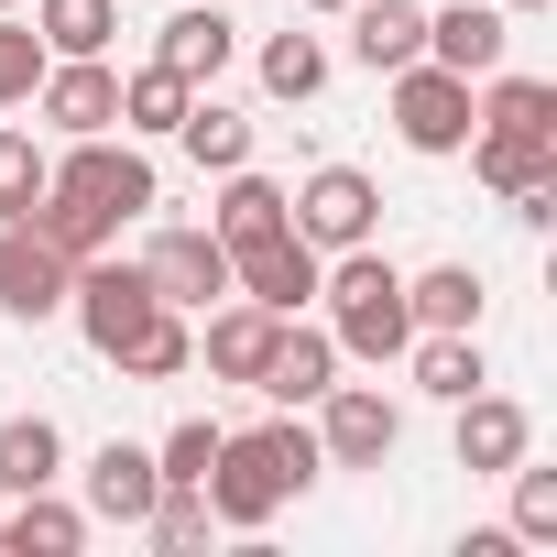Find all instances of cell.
Here are the masks:
<instances>
[{
    "instance_id": "6da1fadb",
    "label": "cell",
    "mask_w": 557,
    "mask_h": 557,
    "mask_svg": "<svg viewBox=\"0 0 557 557\" xmlns=\"http://www.w3.org/2000/svg\"><path fill=\"white\" fill-rule=\"evenodd\" d=\"M318 470H329V459H318V426H296V405H285V416L240 426V437L219 426V459H208V481H197V492H208V513H219V524L262 535L273 513H285V503L318 481Z\"/></svg>"
},
{
    "instance_id": "7a4b0ae2",
    "label": "cell",
    "mask_w": 557,
    "mask_h": 557,
    "mask_svg": "<svg viewBox=\"0 0 557 557\" xmlns=\"http://www.w3.org/2000/svg\"><path fill=\"white\" fill-rule=\"evenodd\" d=\"M318 296H329V339H339V361H405V339H416V307H405V273H394L372 240L329 251Z\"/></svg>"
},
{
    "instance_id": "3957f363",
    "label": "cell",
    "mask_w": 557,
    "mask_h": 557,
    "mask_svg": "<svg viewBox=\"0 0 557 557\" xmlns=\"http://www.w3.org/2000/svg\"><path fill=\"white\" fill-rule=\"evenodd\" d=\"M383 88H394V143H405V153H459V143L481 132V99H470L481 77H448L437 55L394 66Z\"/></svg>"
},
{
    "instance_id": "277c9868",
    "label": "cell",
    "mask_w": 557,
    "mask_h": 557,
    "mask_svg": "<svg viewBox=\"0 0 557 557\" xmlns=\"http://www.w3.org/2000/svg\"><path fill=\"white\" fill-rule=\"evenodd\" d=\"M318 273H329V251L296 240V219L262 230V240H230V296H251V307H273V318H307V307H318Z\"/></svg>"
},
{
    "instance_id": "5b68a950",
    "label": "cell",
    "mask_w": 557,
    "mask_h": 557,
    "mask_svg": "<svg viewBox=\"0 0 557 557\" xmlns=\"http://www.w3.org/2000/svg\"><path fill=\"white\" fill-rule=\"evenodd\" d=\"M143 285H153L164 307L208 318V307L230 296V240H219V230H197V219H164V230L143 240Z\"/></svg>"
},
{
    "instance_id": "8992f818",
    "label": "cell",
    "mask_w": 557,
    "mask_h": 557,
    "mask_svg": "<svg viewBox=\"0 0 557 557\" xmlns=\"http://www.w3.org/2000/svg\"><path fill=\"white\" fill-rule=\"evenodd\" d=\"M285 219H296V240L350 251V240H372V230H383V186H372L361 164H318L307 186H285Z\"/></svg>"
},
{
    "instance_id": "52a82bcc",
    "label": "cell",
    "mask_w": 557,
    "mask_h": 557,
    "mask_svg": "<svg viewBox=\"0 0 557 557\" xmlns=\"http://www.w3.org/2000/svg\"><path fill=\"white\" fill-rule=\"evenodd\" d=\"M405 448V405L372 394V383H329L318 394V459L329 470H383Z\"/></svg>"
},
{
    "instance_id": "ba28073f",
    "label": "cell",
    "mask_w": 557,
    "mask_h": 557,
    "mask_svg": "<svg viewBox=\"0 0 557 557\" xmlns=\"http://www.w3.org/2000/svg\"><path fill=\"white\" fill-rule=\"evenodd\" d=\"M153 307H164V296L143 285V262H110V251H88V262H77V285H66V318H77V339H88L99 361H110Z\"/></svg>"
},
{
    "instance_id": "9c48e42d",
    "label": "cell",
    "mask_w": 557,
    "mask_h": 557,
    "mask_svg": "<svg viewBox=\"0 0 557 557\" xmlns=\"http://www.w3.org/2000/svg\"><path fill=\"white\" fill-rule=\"evenodd\" d=\"M66 285H77V262H66L34 219H0V318L45 329V318H66Z\"/></svg>"
},
{
    "instance_id": "30bf717a",
    "label": "cell",
    "mask_w": 557,
    "mask_h": 557,
    "mask_svg": "<svg viewBox=\"0 0 557 557\" xmlns=\"http://www.w3.org/2000/svg\"><path fill=\"white\" fill-rule=\"evenodd\" d=\"M45 186H66V197H88V208H110V219H143V208H153V164L132 153V132H121V143H110V132H77Z\"/></svg>"
},
{
    "instance_id": "8fae6325",
    "label": "cell",
    "mask_w": 557,
    "mask_h": 557,
    "mask_svg": "<svg viewBox=\"0 0 557 557\" xmlns=\"http://www.w3.org/2000/svg\"><path fill=\"white\" fill-rule=\"evenodd\" d=\"M273 339H285V318H273V307L219 296V307H208V329H197V372H208V383H262Z\"/></svg>"
},
{
    "instance_id": "7c38bea8",
    "label": "cell",
    "mask_w": 557,
    "mask_h": 557,
    "mask_svg": "<svg viewBox=\"0 0 557 557\" xmlns=\"http://www.w3.org/2000/svg\"><path fill=\"white\" fill-rule=\"evenodd\" d=\"M34 110L77 143V132H121V66L110 55H55L45 66V88H34Z\"/></svg>"
},
{
    "instance_id": "4fadbf2b",
    "label": "cell",
    "mask_w": 557,
    "mask_h": 557,
    "mask_svg": "<svg viewBox=\"0 0 557 557\" xmlns=\"http://www.w3.org/2000/svg\"><path fill=\"white\" fill-rule=\"evenodd\" d=\"M524 448H535V416H524L513 394H492V383L459 394V470H470V481H503Z\"/></svg>"
},
{
    "instance_id": "5bb4252c",
    "label": "cell",
    "mask_w": 557,
    "mask_h": 557,
    "mask_svg": "<svg viewBox=\"0 0 557 557\" xmlns=\"http://www.w3.org/2000/svg\"><path fill=\"white\" fill-rule=\"evenodd\" d=\"M503 45H513V12H503V0H448V12H426V55H437L448 77H492Z\"/></svg>"
},
{
    "instance_id": "9a60e30c",
    "label": "cell",
    "mask_w": 557,
    "mask_h": 557,
    "mask_svg": "<svg viewBox=\"0 0 557 557\" xmlns=\"http://www.w3.org/2000/svg\"><path fill=\"white\" fill-rule=\"evenodd\" d=\"M153 492H164V470H153V448H132V437H110V448H88V524H132V535H143V513H153Z\"/></svg>"
},
{
    "instance_id": "2e32d148",
    "label": "cell",
    "mask_w": 557,
    "mask_h": 557,
    "mask_svg": "<svg viewBox=\"0 0 557 557\" xmlns=\"http://www.w3.org/2000/svg\"><path fill=\"white\" fill-rule=\"evenodd\" d=\"M77 546H88V503H66L55 481L0 503V557H77Z\"/></svg>"
},
{
    "instance_id": "e0dca14e",
    "label": "cell",
    "mask_w": 557,
    "mask_h": 557,
    "mask_svg": "<svg viewBox=\"0 0 557 557\" xmlns=\"http://www.w3.org/2000/svg\"><path fill=\"white\" fill-rule=\"evenodd\" d=\"M230 55H240V23L208 12V0H197V12H175V23H153V66H175L186 88H219Z\"/></svg>"
},
{
    "instance_id": "ac0fdd59",
    "label": "cell",
    "mask_w": 557,
    "mask_h": 557,
    "mask_svg": "<svg viewBox=\"0 0 557 557\" xmlns=\"http://www.w3.org/2000/svg\"><path fill=\"white\" fill-rule=\"evenodd\" d=\"M329 383H339V339L307 329V318H285V339H273V361H262L251 394H273V405H318Z\"/></svg>"
},
{
    "instance_id": "d6986e66",
    "label": "cell",
    "mask_w": 557,
    "mask_h": 557,
    "mask_svg": "<svg viewBox=\"0 0 557 557\" xmlns=\"http://www.w3.org/2000/svg\"><path fill=\"white\" fill-rule=\"evenodd\" d=\"M405 372H416V394H437V405H459V394L492 383L481 329H416V339H405Z\"/></svg>"
},
{
    "instance_id": "ffe728a7",
    "label": "cell",
    "mask_w": 557,
    "mask_h": 557,
    "mask_svg": "<svg viewBox=\"0 0 557 557\" xmlns=\"http://www.w3.org/2000/svg\"><path fill=\"white\" fill-rule=\"evenodd\" d=\"M350 55H361L372 77L416 66V55H426V0H350Z\"/></svg>"
},
{
    "instance_id": "44dd1931",
    "label": "cell",
    "mask_w": 557,
    "mask_h": 557,
    "mask_svg": "<svg viewBox=\"0 0 557 557\" xmlns=\"http://www.w3.org/2000/svg\"><path fill=\"white\" fill-rule=\"evenodd\" d=\"M110 372H132V383H186V372H197V318H186V307H153V318L110 350Z\"/></svg>"
},
{
    "instance_id": "7402d4cb",
    "label": "cell",
    "mask_w": 557,
    "mask_h": 557,
    "mask_svg": "<svg viewBox=\"0 0 557 557\" xmlns=\"http://www.w3.org/2000/svg\"><path fill=\"white\" fill-rule=\"evenodd\" d=\"M66 481V426L55 416H0V503Z\"/></svg>"
},
{
    "instance_id": "603a6c76",
    "label": "cell",
    "mask_w": 557,
    "mask_h": 557,
    "mask_svg": "<svg viewBox=\"0 0 557 557\" xmlns=\"http://www.w3.org/2000/svg\"><path fill=\"white\" fill-rule=\"evenodd\" d=\"M459 153H470V175H481L492 197H524V186L557 175V143H535V132H470Z\"/></svg>"
},
{
    "instance_id": "cb8c5ba5",
    "label": "cell",
    "mask_w": 557,
    "mask_h": 557,
    "mask_svg": "<svg viewBox=\"0 0 557 557\" xmlns=\"http://www.w3.org/2000/svg\"><path fill=\"white\" fill-rule=\"evenodd\" d=\"M470 99H481V132H535V143H557V88H546V77H513V66H492Z\"/></svg>"
},
{
    "instance_id": "d4e9b609",
    "label": "cell",
    "mask_w": 557,
    "mask_h": 557,
    "mask_svg": "<svg viewBox=\"0 0 557 557\" xmlns=\"http://www.w3.org/2000/svg\"><path fill=\"white\" fill-rule=\"evenodd\" d=\"M186 99H197V88H186L175 66H132V77H121V132H132V143H175Z\"/></svg>"
},
{
    "instance_id": "484cf974",
    "label": "cell",
    "mask_w": 557,
    "mask_h": 557,
    "mask_svg": "<svg viewBox=\"0 0 557 557\" xmlns=\"http://www.w3.org/2000/svg\"><path fill=\"white\" fill-rule=\"evenodd\" d=\"M175 143H186V164H208V175H230V164H251V121L230 110V99H186V121H175Z\"/></svg>"
},
{
    "instance_id": "4316f807",
    "label": "cell",
    "mask_w": 557,
    "mask_h": 557,
    "mask_svg": "<svg viewBox=\"0 0 557 557\" xmlns=\"http://www.w3.org/2000/svg\"><path fill=\"white\" fill-rule=\"evenodd\" d=\"M405 307H416V329H481V273L426 262V273H405Z\"/></svg>"
},
{
    "instance_id": "83f0119b",
    "label": "cell",
    "mask_w": 557,
    "mask_h": 557,
    "mask_svg": "<svg viewBox=\"0 0 557 557\" xmlns=\"http://www.w3.org/2000/svg\"><path fill=\"white\" fill-rule=\"evenodd\" d=\"M23 219H34V230H45L66 262H88V251H110V240H121V219H110V208H88V197H66V186H45Z\"/></svg>"
},
{
    "instance_id": "f1b7e54d",
    "label": "cell",
    "mask_w": 557,
    "mask_h": 557,
    "mask_svg": "<svg viewBox=\"0 0 557 557\" xmlns=\"http://www.w3.org/2000/svg\"><path fill=\"white\" fill-rule=\"evenodd\" d=\"M34 34H45V55H110L121 0H34Z\"/></svg>"
},
{
    "instance_id": "f546056e",
    "label": "cell",
    "mask_w": 557,
    "mask_h": 557,
    "mask_svg": "<svg viewBox=\"0 0 557 557\" xmlns=\"http://www.w3.org/2000/svg\"><path fill=\"white\" fill-rule=\"evenodd\" d=\"M318 88H329V45H318V34H296V23L262 34V99H296V110H307Z\"/></svg>"
},
{
    "instance_id": "4dcf8cb0",
    "label": "cell",
    "mask_w": 557,
    "mask_h": 557,
    "mask_svg": "<svg viewBox=\"0 0 557 557\" xmlns=\"http://www.w3.org/2000/svg\"><path fill=\"white\" fill-rule=\"evenodd\" d=\"M208 230H219V240H262V230H285V186L251 175V164H230V186H219Z\"/></svg>"
},
{
    "instance_id": "1f68e13d",
    "label": "cell",
    "mask_w": 557,
    "mask_h": 557,
    "mask_svg": "<svg viewBox=\"0 0 557 557\" xmlns=\"http://www.w3.org/2000/svg\"><path fill=\"white\" fill-rule=\"evenodd\" d=\"M143 535H153L164 557H197V546L219 535V513H208V492H197V481H164V492H153V513H143Z\"/></svg>"
},
{
    "instance_id": "d6a6232c",
    "label": "cell",
    "mask_w": 557,
    "mask_h": 557,
    "mask_svg": "<svg viewBox=\"0 0 557 557\" xmlns=\"http://www.w3.org/2000/svg\"><path fill=\"white\" fill-rule=\"evenodd\" d=\"M45 34L23 23V12H0V110H34V88H45Z\"/></svg>"
},
{
    "instance_id": "836d02e7",
    "label": "cell",
    "mask_w": 557,
    "mask_h": 557,
    "mask_svg": "<svg viewBox=\"0 0 557 557\" xmlns=\"http://www.w3.org/2000/svg\"><path fill=\"white\" fill-rule=\"evenodd\" d=\"M503 481H513V546H557V470H535V448H524Z\"/></svg>"
},
{
    "instance_id": "e575fe53",
    "label": "cell",
    "mask_w": 557,
    "mask_h": 557,
    "mask_svg": "<svg viewBox=\"0 0 557 557\" xmlns=\"http://www.w3.org/2000/svg\"><path fill=\"white\" fill-rule=\"evenodd\" d=\"M45 175H55V164H45L34 132H0V219H23V208L45 197Z\"/></svg>"
},
{
    "instance_id": "d590c367",
    "label": "cell",
    "mask_w": 557,
    "mask_h": 557,
    "mask_svg": "<svg viewBox=\"0 0 557 557\" xmlns=\"http://www.w3.org/2000/svg\"><path fill=\"white\" fill-rule=\"evenodd\" d=\"M208 459H219V426H208V416L164 426V448H153V470H164V481H208Z\"/></svg>"
},
{
    "instance_id": "8d00e7d4",
    "label": "cell",
    "mask_w": 557,
    "mask_h": 557,
    "mask_svg": "<svg viewBox=\"0 0 557 557\" xmlns=\"http://www.w3.org/2000/svg\"><path fill=\"white\" fill-rule=\"evenodd\" d=\"M296 12H350V0H296Z\"/></svg>"
},
{
    "instance_id": "74e56055",
    "label": "cell",
    "mask_w": 557,
    "mask_h": 557,
    "mask_svg": "<svg viewBox=\"0 0 557 557\" xmlns=\"http://www.w3.org/2000/svg\"><path fill=\"white\" fill-rule=\"evenodd\" d=\"M503 12H546V0H503Z\"/></svg>"
},
{
    "instance_id": "f35d334b",
    "label": "cell",
    "mask_w": 557,
    "mask_h": 557,
    "mask_svg": "<svg viewBox=\"0 0 557 557\" xmlns=\"http://www.w3.org/2000/svg\"><path fill=\"white\" fill-rule=\"evenodd\" d=\"M0 12H23V0H0Z\"/></svg>"
}]
</instances>
